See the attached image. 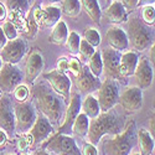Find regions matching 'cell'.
<instances>
[{
  "instance_id": "obj_1",
  "label": "cell",
  "mask_w": 155,
  "mask_h": 155,
  "mask_svg": "<svg viewBox=\"0 0 155 155\" xmlns=\"http://www.w3.org/2000/svg\"><path fill=\"white\" fill-rule=\"evenodd\" d=\"M34 99L41 114L51 122L52 125L60 124V120H63L64 115V101L60 97L52 88H48L45 83H38L34 87Z\"/></svg>"
},
{
  "instance_id": "obj_2",
  "label": "cell",
  "mask_w": 155,
  "mask_h": 155,
  "mask_svg": "<svg viewBox=\"0 0 155 155\" xmlns=\"http://www.w3.org/2000/svg\"><path fill=\"white\" fill-rule=\"evenodd\" d=\"M137 140V127L133 119L128 120L122 132L101 140L103 155H129Z\"/></svg>"
},
{
  "instance_id": "obj_3",
  "label": "cell",
  "mask_w": 155,
  "mask_h": 155,
  "mask_svg": "<svg viewBox=\"0 0 155 155\" xmlns=\"http://www.w3.org/2000/svg\"><path fill=\"white\" fill-rule=\"evenodd\" d=\"M123 125L120 118L112 109L102 112L98 117L89 120V129L87 133V140L93 145H98L103 137L109 134L114 135L122 132Z\"/></svg>"
},
{
  "instance_id": "obj_4",
  "label": "cell",
  "mask_w": 155,
  "mask_h": 155,
  "mask_svg": "<svg viewBox=\"0 0 155 155\" xmlns=\"http://www.w3.org/2000/svg\"><path fill=\"white\" fill-rule=\"evenodd\" d=\"M127 26V36L129 44L133 46L137 52H143L151 46L155 40V35L147 24L139 20L137 15H132L128 19Z\"/></svg>"
},
{
  "instance_id": "obj_5",
  "label": "cell",
  "mask_w": 155,
  "mask_h": 155,
  "mask_svg": "<svg viewBox=\"0 0 155 155\" xmlns=\"http://www.w3.org/2000/svg\"><path fill=\"white\" fill-rule=\"evenodd\" d=\"M41 149L55 155H82L80 148L76 144V140L63 133L51 135L44 143H41Z\"/></svg>"
},
{
  "instance_id": "obj_6",
  "label": "cell",
  "mask_w": 155,
  "mask_h": 155,
  "mask_svg": "<svg viewBox=\"0 0 155 155\" xmlns=\"http://www.w3.org/2000/svg\"><path fill=\"white\" fill-rule=\"evenodd\" d=\"M97 99L101 107V112H108L113 109L119 99L118 82L112 78H106L97 91Z\"/></svg>"
},
{
  "instance_id": "obj_7",
  "label": "cell",
  "mask_w": 155,
  "mask_h": 155,
  "mask_svg": "<svg viewBox=\"0 0 155 155\" xmlns=\"http://www.w3.org/2000/svg\"><path fill=\"white\" fill-rule=\"evenodd\" d=\"M14 112H15V130H18L21 134L29 133L37 118V113L34 103L28 101L19 103V104L14 107Z\"/></svg>"
},
{
  "instance_id": "obj_8",
  "label": "cell",
  "mask_w": 155,
  "mask_h": 155,
  "mask_svg": "<svg viewBox=\"0 0 155 155\" xmlns=\"http://www.w3.org/2000/svg\"><path fill=\"white\" fill-rule=\"evenodd\" d=\"M44 80L51 86L52 91L56 92L60 97H62L64 103L68 104L72 86V82L68 78V76L63 72H60L58 70H52L47 73H44Z\"/></svg>"
},
{
  "instance_id": "obj_9",
  "label": "cell",
  "mask_w": 155,
  "mask_h": 155,
  "mask_svg": "<svg viewBox=\"0 0 155 155\" xmlns=\"http://www.w3.org/2000/svg\"><path fill=\"white\" fill-rule=\"evenodd\" d=\"M103 61V73L106 78H112L115 81H120L125 83V78L120 74L119 64H120V52L112 47H107L101 52Z\"/></svg>"
},
{
  "instance_id": "obj_10",
  "label": "cell",
  "mask_w": 155,
  "mask_h": 155,
  "mask_svg": "<svg viewBox=\"0 0 155 155\" xmlns=\"http://www.w3.org/2000/svg\"><path fill=\"white\" fill-rule=\"evenodd\" d=\"M118 103L127 113H135L143 107V89L138 86L128 87L119 93Z\"/></svg>"
},
{
  "instance_id": "obj_11",
  "label": "cell",
  "mask_w": 155,
  "mask_h": 155,
  "mask_svg": "<svg viewBox=\"0 0 155 155\" xmlns=\"http://www.w3.org/2000/svg\"><path fill=\"white\" fill-rule=\"evenodd\" d=\"M26 42L22 38H14V40H9L6 45L0 50V57L4 61V63H11L16 64L22 60V57L26 54Z\"/></svg>"
},
{
  "instance_id": "obj_12",
  "label": "cell",
  "mask_w": 155,
  "mask_h": 155,
  "mask_svg": "<svg viewBox=\"0 0 155 155\" xmlns=\"http://www.w3.org/2000/svg\"><path fill=\"white\" fill-rule=\"evenodd\" d=\"M21 71L11 63H4L0 70V89L4 93H10L21 83Z\"/></svg>"
},
{
  "instance_id": "obj_13",
  "label": "cell",
  "mask_w": 155,
  "mask_h": 155,
  "mask_svg": "<svg viewBox=\"0 0 155 155\" xmlns=\"http://www.w3.org/2000/svg\"><path fill=\"white\" fill-rule=\"evenodd\" d=\"M82 112V99H81V94L80 93H72L70 102L67 104V108L64 110V115H63V122L62 124H60L58 127V133H63L66 134L67 132L71 130L72 124L74 122V119L78 117V114Z\"/></svg>"
},
{
  "instance_id": "obj_14",
  "label": "cell",
  "mask_w": 155,
  "mask_h": 155,
  "mask_svg": "<svg viewBox=\"0 0 155 155\" xmlns=\"http://www.w3.org/2000/svg\"><path fill=\"white\" fill-rule=\"evenodd\" d=\"M74 84H76V88L80 91V93L91 94V93L98 91L102 82L99 81L98 77H96L91 71H89L88 66H83L80 74L76 76Z\"/></svg>"
},
{
  "instance_id": "obj_15",
  "label": "cell",
  "mask_w": 155,
  "mask_h": 155,
  "mask_svg": "<svg viewBox=\"0 0 155 155\" xmlns=\"http://www.w3.org/2000/svg\"><path fill=\"white\" fill-rule=\"evenodd\" d=\"M133 76L135 77V82L140 89H147L151 86L154 80V70L149 57L147 56L139 57L137 68Z\"/></svg>"
},
{
  "instance_id": "obj_16",
  "label": "cell",
  "mask_w": 155,
  "mask_h": 155,
  "mask_svg": "<svg viewBox=\"0 0 155 155\" xmlns=\"http://www.w3.org/2000/svg\"><path fill=\"white\" fill-rule=\"evenodd\" d=\"M0 129L8 134L15 132V112L8 93L0 98Z\"/></svg>"
},
{
  "instance_id": "obj_17",
  "label": "cell",
  "mask_w": 155,
  "mask_h": 155,
  "mask_svg": "<svg viewBox=\"0 0 155 155\" xmlns=\"http://www.w3.org/2000/svg\"><path fill=\"white\" fill-rule=\"evenodd\" d=\"M44 70V57L38 50H32L25 62V80L28 83H34Z\"/></svg>"
},
{
  "instance_id": "obj_18",
  "label": "cell",
  "mask_w": 155,
  "mask_h": 155,
  "mask_svg": "<svg viewBox=\"0 0 155 155\" xmlns=\"http://www.w3.org/2000/svg\"><path fill=\"white\" fill-rule=\"evenodd\" d=\"M35 144H41L54 134V125L44 114H37V118L29 132Z\"/></svg>"
},
{
  "instance_id": "obj_19",
  "label": "cell",
  "mask_w": 155,
  "mask_h": 155,
  "mask_svg": "<svg viewBox=\"0 0 155 155\" xmlns=\"http://www.w3.org/2000/svg\"><path fill=\"white\" fill-rule=\"evenodd\" d=\"M106 40L109 45V47L119 51V52H124L129 48V40L127 32L119 28V26H110L107 32H106Z\"/></svg>"
},
{
  "instance_id": "obj_20",
  "label": "cell",
  "mask_w": 155,
  "mask_h": 155,
  "mask_svg": "<svg viewBox=\"0 0 155 155\" xmlns=\"http://www.w3.org/2000/svg\"><path fill=\"white\" fill-rule=\"evenodd\" d=\"M138 61H139V55L137 51H124L123 54H120L119 71L124 78L134 74Z\"/></svg>"
},
{
  "instance_id": "obj_21",
  "label": "cell",
  "mask_w": 155,
  "mask_h": 155,
  "mask_svg": "<svg viewBox=\"0 0 155 155\" xmlns=\"http://www.w3.org/2000/svg\"><path fill=\"white\" fill-rule=\"evenodd\" d=\"M104 16L114 24H123L128 20V11L119 0H113L112 4L104 10Z\"/></svg>"
},
{
  "instance_id": "obj_22",
  "label": "cell",
  "mask_w": 155,
  "mask_h": 155,
  "mask_svg": "<svg viewBox=\"0 0 155 155\" xmlns=\"http://www.w3.org/2000/svg\"><path fill=\"white\" fill-rule=\"evenodd\" d=\"M137 140H138L141 155H151L153 154L155 141H154V138L148 129H144V128L138 129L137 130Z\"/></svg>"
},
{
  "instance_id": "obj_23",
  "label": "cell",
  "mask_w": 155,
  "mask_h": 155,
  "mask_svg": "<svg viewBox=\"0 0 155 155\" xmlns=\"http://www.w3.org/2000/svg\"><path fill=\"white\" fill-rule=\"evenodd\" d=\"M68 28L64 21L60 20L55 26L52 28V31H51L50 36H48V41L51 44H55L58 46H62L66 44L67 37H68Z\"/></svg>"
},
{
  "instance_id": "obj_24",
  "label": "cell",
  "mask_w": 155,
  "mask_h": 155,
  "mask_svg": "<svg viewBox=\"0 0 155 155\" xmlns=\"http://www.w3.org/2000/svg\"><path fill=\"white\" fill-rule=\"evenodd\" d=\"M62 11L57 6H45L42 8V21L41 26L44 28H54L61 20Z\"/></svg>"
},
{
  "instance_id": "obj_25",
  "label": "cell",
  "mask_w": 155,
  "mask_h": 155,
  "mask_svg": "<svg viewBox=\"0 0 155 155\" xmlns=\"http://www.w3.org/2000/svg\"><path fill=\"white\" fill-rule=\"evenodd\" d=\"M82 112L87 115L89 119H93L102 113L101 107L97 97H94L92 93L91 94H86L84 99L82 101Z\"/></svg>"
},
{
  "instance_id": "obj_26",
  "label": "cell",
  "mask_w": 155,
  "mask_h": 155,
  "mask_svg": "<svg viewBox=\"0 0 155 155\" xmlns=\"http://www.w3.org/2000/svg\"><path fill=\"white\" fill-rule=\"evenodd\" d=\"M5 8L9 15H26L30 9L29 0H5Z\"/></svg>"
},
{
  "instance_id": "obj_27",
  "label": "cell",
  "mask_w": 155,
  "mask_h": 155,
  "mask_svg": "<svg viewBox=\"0 0 155 155\" xmlns=\"http://www.w3.org/2000/svg\"><path fill=\"white\" fill-rule=\"evenodd\" d=\"M80 2H81L83 10L86 11V14L91 18V20L96 24H99L101 18H102V10H101V5L97 0H80Z\"/></svg>"
},
{
  "instance_id": "obj_28",
  "label": "cell",
  "mask_w": 155,
  "mask_h": 155,
  "mask_svg": "<svg viewBox=\"0 0 155 155\" xmlns=\"http://www.w3.org/2000/svg\"><path fill=\"white\" fill-rule=\"evenodd\" d=\"M88 129H89V118L83 112H81L78 114V117L74 119L72 128H71V132L77 137L84 138V137H87Z\"/></svg>"
},
{
  "instance_id": "obj_29",
  "label": "cell",
  "mask_w": 155,
  "mask_h": 155,
  "mask_svg": "<svg viewBox=\"0 0 155 155\" xmlns=\"http://www.w3.org/2000/svg\"><path fill=\"white\" fill-rule=\"evenodd\" d=\"M81 9H82V5L80 0H63L62 2L61 11L68 18H72V19L77 18L80 15Z\"/></svg>"
},
{
  "instance_id": "obj_30",
  "label": "cell",
  "mask_w": 155,
  "mask_h": 155,
  "mask_svg": "<svg viewBox=\"0 0 155 155\" xmlns=\"http://www.w3.org/2000/svg\"><path fill=\"white\" fill-rule=\"evenodd\" d=\"M88 68L96 77H99L103 74V61H102V55L99 51H96L93 54V56L88 60Z\"/></svg>"
},
{
  "instance_id": "obj_31",
  "label": "cell",
  "mask_w": 155,
  "mask_h": 155,
  "mask_svg": "<svg viewBox=\"0 0 155 155\" xmlns=\"http://www.w3.org/2000/svg\"><path fill=\"white\" fill-rule=\"evenodd\" d=\"M81 36L80 34H77L76 31H71L68 34V37H67V41H66V47L68 50V52L73 56H76L77 54L80 52V45H81Z\"/></svg>"
},
{
  "instance_id": "obj_32",
  "label": "cell",
  "mask_w": 155,
  "mask_h": 155,
  "mask_svg": "<svg viewBox=\"0 0 155 155\" xmlns=\"http://www.w3.org/2000/svg\"><path fill=\"white\" fill-rule=\"evenodd\" d=\"M83 36H84V40H86L89 45H92L93 47L99 46L101 42H102V40H101V35H99V32H98L97 29L87 28V29L84 30Z\"/></svg>"
},
{
  "instance_id": "obj_33",
  "label": "cell",
  "mask_w": 155,
  "mask_h": 155,
  "mask_svg": "<svg viewBox=\"0 0 155 155\" xmlns=\"http://www.w3.org/2000/svg\"><path fill=\"white\" fill-rule=\"evenodd\" d=\"M141 21L147 24L148 26L155 24V8L154 5H147V6H141Z\"/></svg>"
},
{
  "instance_id": "obj_34",
  "label": "cell",
  "mask_w": 155,
  "mask_h": 155,
  "mask_svg": "<svg viewBox=\"0 0 155 155\" xmlns=\"http://www.w3.org/2000/svg\"><path fill=\"white\" fill-rule=\"evenodd\" d=\"M12 96H14V98L19 102V103H22V102H26L29 96H30V89L28 86L25 84H19L14 91H12Z\"/></svg>"
},
{
  "instance_id": "obj_35",
  "label": "cell",
  "mask_w": 155,
  "mask_h": 155,
  "mask_svg": "<svg viewBox=\"0 0 155 155\" xmlns=\"http://www.w3.org/2000/svg\"><path fill=\"white\" fill-rule=\"evenodd\" d=\"M96 52V50L92 45H89L84 38L83 40H81V45H80V55H81V58L83 61H88L89 58H91L93 56V54Z\"/></svg>"
},
{
  "instance_id": "obj_36",
  "label": "cell",
  "mask_w": 155,
  "mask_h": 155,
  "mask_svg": "<svg viewBox=\"0 0 155 155\" xmlns=\"http://www.w3.org/2000/svg\"><path fill=\"white\" fill-rule=\"evenodd\" d=\"M32 144H34V139H32L31 134L30 133H24L18 140V150L24 153V151H26Z\"/></svg>"
},
{
  "instance_id": "obj_37",
  "label": "cell",
  "mask_w": 155,
  "mask_h": 155,
  "mask_svg": "<svg viewBox=\"0 0 155 155\" xmlns=\"http://www.w3.org/2000/svg\"><path fill=\"white\" fill-rule=\"evenodd\" d=\"M2 29L8 38V41L9 40H14V38H18V29L16 26L14 25V22H11V21H4L3 25H2Z\"/></svg>"
},
{
  "instance_id": "obj_38",
  "label": "cell",
  "mask_w": 155,
  "mask_h": 155,
  "mask_svg": "<svg viewBox=\"0 0 155 155\" xmlns=\"http://www.w3.org/2000/svg\"><path fill=\"white\" fill-rule=\"evenodd\" d=\"M82 63L77 60V58H68V72H71L74 77L78 76L80 72L82 71Z\"/></svg>"
},
{
  "instance_id": "obj_39",
  "label": "cell",
  "mask_w": 155,
  "mask_h": 155,
  "mask_svg": "<svg viewBox=\"0 0 155 155\" xmlns=\"http://www.w3.org/2000/svg\"><path fill=\"white\" fill-rule=\"evenodd\" d=\"M82 155H98V150L96 148V145L91 144L89 141H86L82 145V150H81Z\"/></svg>"
},
{
  "instance_id": "obj_40",
  "label": "cell",
  "mask_w": 155,
  "mask_h": 155,
  "mask_svg": "<svg viewBox=\"0 0 155 155\" xmlns=\"http://www.w3.org/2000/svg\"><path fill=\"white\" fill-rule=\"evenodd\" d=\"M56 70H58L60 72H63V73L68 72V58L66 56H61L57 58Z\"/></svg>"
},
{
  "instance_id": "obj_41",
  "label": "cell",
  "mask_w": 155,
  "mask_h": 155,
  "mask_svg": "<svg viewBox=\"0 0 155 155\" xmlns=\"http://www.w3.org/2000/svg\"><path fill=\"white\" fill-rule=\"evenodd\" d=\"M120 3L124 5V8L127 9V11H133L134 9L138 8L139 0H120Z\"/></svg>"
},
{
  "instance_id": "obj_42",
  "label": "cell",
  "mask_w": 155,
  "mask_h": 155,
  "mask_svg": "<svg viewBox=\"0 0 155 155\" xmlns=\"http://www.w3.org/2000/svg\"><path fill=\"white\" fill-rule=\"evenodd\" d=\"M149 132L153 135V138H155V113H153L150 115V119H149Z\"/></svg>"
},
{
  "instance_id": "obj_43",
  "label": "cell",
  "mask_w": 155,
  "mask_h": 155,
  "mask_svg": "<svg viewBox=\"0 0 155 155\" xmlns=\"http://www.w3.org/2000/svg\"><path fill=\"white\" fill-rule=\"evenodd\" d=\"M149 56H150V62H151V64H154L155 66V40H154V42L151 44V46H150V52H149Z\"/></svg>"
},
{
  "instance_id": "obj_44",
  "label": "cell",
  "mask_w": 155,
  "mask_h": 155,
  "mask_svg": "<svg viewBox=\"0 0 155 155\" xmlns=\"http://www.w3.org/2000/svg\"><path fill=\"white\" fill-rule=\"evenodd\" d=\"M6 42H8V38H6V36H5L4 31H3V29L0 28V50H2V48L6 45Z\"/></svg>"
},
{
  "instance_id": "obj_45",
  "label": "cell",
  "mask_w": 155,
  "mask_h": 155,
  "mask_svg": "<svg viewBox=\"0 0 155 155\" xmlns=\"http://www.w3.org/2000/svg\"><path fill=\"white\" fill-rule=\"evenodd\" d=\"M8 140V133L3 129H0V148H2Z\"/></svg>"
},
{
  "instance_id": "obj_46",
  "label": "cell",
  "mask_w": 155,
  "mask_h": 155,
  "mask_svg": "<svg viewBox=\"0 0 155 155\" xmlns=\"http://www.w3.org/2000/svg\"><path fill=\"white\" fill-rule=\"evenodd\" d=\"M6 15H8V10H6L5 5L0 3V21L4 20L6 18Z\"/></svg>"
},
{
  "instance_id": "obj_47",
  "label": "cell",
  "mask_w": 155,
  "mask_h": 155,
  "mask_svg": "<svg viewBox=\"0 0 155 155\" xmlns=\"http://www.w3.org/2000/svg\"><path fill=\"white\" fill-rule=\"evenodd\" d=\"M155 4V0H139L138 6H147V5H154Z\"/></svg>"
},
{
  "instance_id": "obj_48",
  "label": "cell",
  "mask_w": 155,
  "mask_h": 155,
  "mask_svg": "<svg viewBox=\"0 0 155 155\" xmlns=\"http://www.w3.org/2000/svg\"><path fill=\"white\" fill-rule=\"evenodd\" d=\"M35 155H54V154H51L50 151H47V150H45V149H40V150H37V151L35 153Z\"/></svg>"
},
{
  "instance_id": "obj_49",
  "label": "cell",
  "mask_w": 155,
  "mask_h": 155,
  "mask_svg": "<svg viewBox=\"0 0 155 155\" xmlns=\"http://www.w3.org/2000/svg\"><path fill=\"white\" fill-rule=\"evenodd\" d=\"M3 64H4V61L2 60V57H0V70H2V67H3Z\"/></svg>"
},
{
  "instance_id": "obj_50",
  "label": "cell",
  "mask_w": 155,
  "mask_h": 155,
  "mask_svg": "<svg viewBox=\"0 0 155 155\" xmlns=\"http://www.w3.org/2000/svg\"><path fill=\"white\" fill-rule=\"evenodd\" d=\"M48 2H50V3H54V4H55V3H60V0H48Z\"/></svg>"
},
{
  "instance_id": "obj_51",
  "label": "cell",
  "mask_w": 155,
  "mask_h": 155,
  "mask_svg": "<svg viewBox=\"0 0 155 155\" xmlns=\"http://www.w3.org/2000/svg\"><path fill=\"white\" fill-rule=\"evenodd\" d=\"M153 107H154V110H155V96H154V101H153Z\"/></svg>"
},
{
  "instance_id": "obj_52",
  "label": "cell",
  "mask_w": 155,
  "mask_h": 155,
  "mask_svg": "<svg viewBox=\"0 0 155 155\" xmlns=\"http://www.w3.org/2000/svg\"><path fill=\"white\" fill-rule=\"evenodd\" d=\"M2 97H3V91L0 89V98H2Z\"/></svg>"
},
{
  "instance_id": "obj_53",
  "label": "cell",
  "mask_w": 155,
  "mask_h": 155,
  "mask_svg": "<svg viewBox=\"0 0 155 155\" xmlns=\"http://www.w3.org/2000/svg\"><path fill=\"white\" fill-rule=\"evenodd\" d=\"M133 155H141V154H139V153H135V154H133Z\"/></svg>"
},
{
  "instance_id": "obj_54",
  "label": "cell",
  "mask_w": 155,
  "mask_h": 155,
  "mask_svg": "<svg viewBox=\"0 0 155 155\" xmlns=\"http://www.w3.org/2000/svg\"><path fill=\"white\" fill-rule=\"evenodd\" d=\"M21 155H29V154H25V153H24V154H21Z\"/></svg>"
},
{
  "instance_id": "obj_55",
  "label": "cell",
  "mask_w": 155,
  "mask_h": 155,
  "mask_svg": "<svg viewBox=\"0 0 155 155\" xmlns=\"http://www.w3.org/2000/svg\"><path fill=\"white\" fill-rule=\"evenodd\" d=\"M5 155H12V154H5Z\"/></svg>"
},
{
  "instance_id": "obj_56",
  "label": "cell",
  "mask_w": 155,
  "mask_h": 155,
  "mask_svg": "<svg viewBox=\"0 0 155 155\" xmlns=\"http://www.w3.org/2000/svg\"><path fill=\"white\" fill-rule=\"evenodd\" d=\"M154 8H155V4H154Z\"/></svg>"
}]
</instances>
